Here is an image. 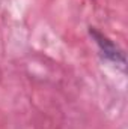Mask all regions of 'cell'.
<instances>
[{
  "instance_id": "obj_1",
  "label": "cell",
  "mask_w": 128,
  "mask_h": 129,
  "mask_svg": "<svg viewBox=\"0 0 128 129\" xmlns=\"http://www.w3.org/2000/svg\"><path fill=\"white\" fill-rule=\"evenodd\" d=\"M91 35H92V38L95 39V42L98 44V47H99V50L102 51V54H104V57L105 59H109V60H112V62H116V63H125V57H124V53L109 39V38H105L102 33H99L98 30H91Z\"/></svg>"
}]
</instances>
